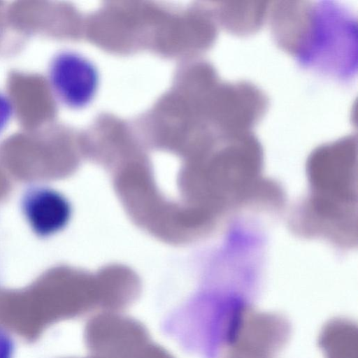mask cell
Returning a JSON list of instances; mask_svg holds the SVG:
<instances>
[{
  "mask_svg": "<svg viewBox=\"0 0 358 358\" xmlns=\"http://www.w3.org/2000/svg\"><path fill=\"white\" fill-rule=\"evenodd\" d=\"M238 134H239V133H238ZM229 136H230V135H229ZM228 136H227V137H228ZM227 138H226V140H227ZM224 143H225V142H224ZM222 151H223V149H222ZM221 157H222V156H221Z\"/></svg>",
  "mask_w": 358,
  "mask_h": 358,
  "instance_id": "obj_10",
  "label": "cell"
},
{
  "mask_svg": "<svg viewBox=\"0 0 358 358\" xmlns=\"http://www.w3.org/2000/svg\"><path fill=\"white\" fill-rule=\"evenodd\" d=\"M265 6H226L227 29L234 33L247 34L258 29L265 17Z\"/></svg>",
  "mask_w": 358,
  "mask_h": 358,
  "instance_id": "obj_6",
  "label": "cell"
},
{
  "mask_svg": "<svg viewBox=\"0 0 358 358\" xmlns=\"http://www.w3.org/2000/svg\"><path fill=\"white\" fill-rule=\"evenodd\" d=\"M14 351L15 343L12 336L0 327V358H13Z\"/></svg>",
  "mask_w": 358,
  "mask_h": 358,
  "instance_id": "obj_8",
  "label": "cell"
},
{
  "mask_svg": "<svg viewBox=\"0 0 358 358\" xmlns=\"http://www.w3.org/2000/svg\"><path fill=\"white\" fill-rule=\"evenodd\" d=\"M136 358H175L162 346L150 343Z\"/></svg>",
  "mask_w": 358,
  "mask_h": 358,
  "instance_id": "obj_9",
  "label": "cell"
},
{
  "mask_svg": "<svg viewBox=\"0 0 358 358\" xmlns=\"http://www.w3.org/2000/svg\"><path fill=\"white\" fill-rule=\"evenodd\" d=\"M85 340L98 358H136L151 343L145 327L120 312L98 311L88 320Z\"/></svg>",
  "mask_w": 358,
  "mask_h": 358,
  "instance_id": "obj_3",
  "label": "cell"
},
{
  "mask_svg": "<svg viewBox=\"0 0 358 358\" xmlns=\"http://www.w3.org/2000/svg\"><path fill=\"white\" fill-rule=\"evenodd\" d=\"M273 37L302 66L347 81L357 72V20L331 1L278 2L271 7Z\"/></svg>",
  "mask_w": 358,
  "mask_h": 358,
  "instance_id": "obj_2",
  "label": "cell"
},
{
  "mask_svg": "<svg viewBox=\"0 0 358 358\" xmlns=\"http://www.w3.org/2000/svg\"><path fill=\"white\" fill-rule=\"evenodd\" d=\"M14 111V105L10 97L0 90V135L10 124Z\"/></svg>",
  "mask_w": 358,
  "mask_h": 358,
  "instance_id": "obj_7",
  "label": "cell"
},
{
  "mask_svg": "<svg viewBox=\"0 0 358 358\" xmlns=\"http://www.w3.org/2000/svg\"><path fill=\"white\" fill-rule=\"evenodd\" d=\"M309 192L289 220L298 236L357 244V141L352 136L315 150L307 162Z\"/></svg>",
  "mask_w": 358,
  "mask_h": 358,
  "instance_id": "obj_1",
  "label": "cell"
},
{
  "mask_svg": "<svg viewBox=\"0 0 358 358\" xmlns=\"http://www.w3.org/2000/svg\"><path fill=\"white\" fill-rule=\"evenodd\" d=\"M47 75L54 96L70 108L86 106L96 93L99 84L96 68L78 52L71 50L57 52L50 60Z\"/></svg>",
  "mask_w": 358,
  "mask_h": 358,
  "instance_id": "obj_4",
  "label": "cell"
},
{
  "mask_svg": "<svg viewBox=\"0 0 358 358\" xmlns=\"http://www.w3.org/2000/svg\"><path fill=\"white\" fill-rule=\"evenodd\" d=\"M20 210L29 229L36 237L47 239L62 231L72 214L68 199L45 184L29 186L22 194Z\"/></svg>",
  "mask_w": 358,
  "mask_h": 358,
  "instance_id": "obj_5",
  "label": "cell"
}]
</instances>
